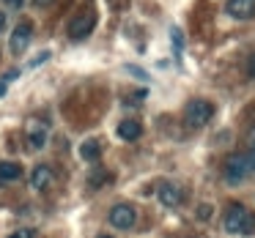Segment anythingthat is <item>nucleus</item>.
I'll list each match as a JSON object with an SVG mask.
<instances>
[{
	"label": "nucleus",
	"mask_w": 255,
	"mask_h": 238,
	"mask_svg": "<svg viewBox=\"0 0 255 238\" xmlns=\"http://www.w3.org/2000/svg\"><path fill=\"white\" fill-rule=\"evenodd\" d=\"M222 225H225V230L231 233V236H253L255 230V216L250 214L244 205L233 203L225 208V219H222Z\"/></svg>",
	"instance_id": "f257e3e1"
},
{
	"label": "nucleus",
	"mask_w": 255,
	"mask_h": 238,
	"mask_svg": "<svg viewBox=\"0 0 255 238\" xmlns=\"http://www.w3.org/2000/svg\"><path fill=\"white\" fill-rule=\"evenodd\" d=\"M253 172H255V159L253 156L250 154H233V156H228L222 175H225V181L231 183V186H236V183L247 181Z\"/></svg>",
	"instance_id": "f03ea898"
},
{
	"label": "nucleus",
	"mask_w": 255,
	"mask_h": 238,
	"mask_svg": "<svg viewBox=\"0 0 255 238\" xmlns=\"http://www.w3.org/2000/svg\"><path fill=\"white\" fill-rule=\"evenodd\" d=\"M211 115H214V104L206 101V99H192L187 107H184V123H187L189 129L206 126V123L211 121Z\"/></svg>",
	"instance_id": "7ed1b4c3"
},
{
	"label": "nucleus",
	"mask_w": 255,
	"mask_h": 238,
	"mask_svg": "<svg viewBox=\"0 0 255 238\" xmlns=\"http://www.w3.org/2000/svg\"><path fill=\"white\" fill-rule=\"evenodd\" d=\"M94 28H96V11L85 8V11L74 14L72 22H69V39H72V41H83V39H88V36L94 33Z\"/></svg>",
	"instance_id": "20e7f679"
},
{
	"label": "nucleus",
	"mask_w": 255,
	"mask_h": 238,
	"mask_svg": "<svg viewBox=\"0 0 255 238\" xmlns=\"http://www.w3.org/2000/svg\"><path fill=\"white\" fill-rule=\"evenodd\" d=\"M30 41H33V25H30L28 19H22V22L14 25L11 39H8V47H11L14 55H22V52L30 47Z\"/></svg>",
	"instance_id": "39448f33"
},
{
	"label": "nucleus",
	"mask_w": 255,
	"mask_h": 238,
	"mask_svg": "<svg viewBox=\"0 0 255 238\" xmlns=\"http://www.w3.org/2000/svg\"><path fill=\"white\" fill-rule=\"evenodd\" d=\"M107 222H110L113 227H118V230H129V227H134V222H137V211L127 203H118L110 208Z\"/></svg>",
	"instance_id": "423d86ee"
},
{
	"label": "nucleus",
	"mask_w": 255,
	"mask_h": 238,
	"mask_svg": "<svg viewBox=\"0 0 255 238\" xmlns=\"http://www.w3.org/2000/svg\"><path fill=\"white\" fill-rule=\"evenodd\" d=\"M156 197H159L162 205H167V208H176V205L184 200V192L176 186V183L165 181V183H159V192H156Z\"/></svg>",
	"instance_id": "0eeeda50"
},
{
	"label": "nucleus",
	"mask_w": 255,
	"mask_h": 238,
	"mask_svg": "<svg viewBox=\"0 0 255 238\" xmlns=\"http://www.w3.org/2000/svg\"><path fill=\"white\" fill-rule=\"evenodd\" d=\"M28 145H30V151H41L47 145V126L41 121H30L28 123Z\"/></svg>",
	"instance_id": "6e6552de"
},
{
	"label": "nucleus",
	"mask_w": 255,
	"mask_h": 238,
	"mask_svg": "<svg viewBox=\"0 0 255 238\" xmlns=\"http://www.w3.org/2000/svg\"><path fill=\"white\" fill-rule=\"evenodd\" d=\"M50 186H52V167H47V164L33 167V172H30V189L44 192V189H50Z\"/></svg>",
	"instance_id": "1a4fd4ad"
},
{
	"label": "nucleus",
	"mask_w": 255,
	"mask_h": 238,
	"mask_svg": "<svg viewBox=\"0 0 255 238\" xmlns=\"http://www.w3.org/2000/svg\"><path fill=\"white\" fill-rule=\"evenodd\" d=\"M228 14L236 19H250L255 14V0H228Z\"/></svg>",
	"instance_id": "9d476101"
},
{
	"label": "nucleus",
	"mask_w": 255,
	"mask_h": 238,
	"mask_svg": "<svg viewBox=\"0 0 255 238\" xmlns=\"http://www.w3.org/2000/svg\"><path fill=\"white\" fill-rule=\"evenodd\" d=\"M19 178H22V167L17 161H0V186H8Z\"/></svg>",
	"instance_id": "9b49d317"
},
{
	"label": "nucleus",
	"mask_w": 255,
	"mask_h": 238,
	"mask_svg": "<svg viewBox=\"0 0 255 238\" xmlns=\"http://www.w3.org/2000/svg\"><path fill=\"white\" fill-rule=\"evenodd\" d=\"M116 134L121 140H127V143H134V140L143 134V126H140L137 121H121V123H118V129H116Z\"/></svg>",
	"instance_id": "f8f14e48"
},
{
	"label": "nucleus",
	"mask_w": 255,
	"mask_h": 238,
	"mask_svg": "<svg viewBox=\"0 0 255 238\" xmlns=\"http://www.w3.org/2000/svg\"><path fill=\"white\" fill-rule=\"evenodd\" d=\"M102 154V145L96 143V140H85L83 145H80V156H83L85 161H96Z\"/></svg>",
	"instance_id": "ddd939ff"
},
{
	"label": "nucleus",
	"mask_w": 255,
	"mask_h": 238,
	"mask_svg": "<svg viewBox=\"0 0 255 238\" xmlns=\"http://www.w3.org/2000/svg\"><path fill=\"white\" fill-rule=\"evenodd\" d=\"M8 238H33V230H17L14 236H8Z\"/></svg>",
	"instance_id": "4468645a"
},
{
	"label": "nucleus",
	"mask_w": 255,
	"mask_h": 238,
	"mask_svg": "<svg viewBox=\"0 0 255 238\" xmlns=\"http://www.w3.org/2000/svg\"><path fill=\"white\" fill-rule=\"evenodd\" d=\"M3 3H8L11 8H22L25 6V0H3Z\"/></svg>",
	"instance_id": "2eb2a0df"
},
{
	"label": "nucleus",
	"mask_w": 255,
	"mask_h": 238,
	"mask_svg": "<svg viewBox=\"0 0 255 238\" xmlns=\"http://www.w3.org/2000/svg\"><path fill=\"white\" fill-rule=\"evenodd\" d=\"M247 154H250V156H253V159H255V132L250 134V151H247Z\"/></svg>",
	"instance_id": "dca6fc26"
},
{
	"label": "nucleus",
	"mask_w": 255,
	"mask_h": 238,
	"mask_svg": "<svg viewBox=\"0 0 255 238\" xmlns=\"http://www.w3.org/2000/svg\"><path fill=\"white\" fill-rule=\"evenodd\" d=\"M200 219H209V216H211V208H209V205H203V208H200Z\"/></svg>",
	"instance_id": "f3484780"
},
{
	"label": "nucleus",
	"mask_w": 255,
	"mask_h": 238,
	"mask_svg": "<svg viewBox=\"0 0 255 238\" xmlns=\"http://www.w3.org/2000/svg\"><path fill=\"white\" fill-rule=\"evenodd\" d=\"M50 3H52V0H33V6H41V8L50 6Z\"/></svg>",
	"instance_id": "a211bd4d"
},
{
	"label": "nucleus",
	"mask_w": 255,
	"mask_h": 238,
	"mask_svg": "<svg viewBox=\"0 0 255 238\" xmlns=\"http://www.w3.org/2000/svg\"><path fill=\"white\" fill-rule=\"evenodd\" d=\"M3 28H6V14L0 11V33H3Z\"/></svg>",
	"instance_id": "6ab92c4d"
},
{
	"label": "nucleus",
	"mask_w": 255,
	"mask_h": 238,
	"mask_svg": "<svg viewBox=\"0 0 255 238\" xmlns=\"http://www.w3.org/2000/svg\"><path fill=\"white\" fill-rule=\"evenodd\" d=\"M250 77H255V55H253V69H250Z\"/></svg>",
	"instance_id": "aec40b11"
},
{
	"label": "nucleus",
	"mask_w": 255,
	"mask_h": 238,
	"mask_svg": "<svg viewBox=\"0 0 255 238\" xmlns=\"http://www.w3.org/2000/svg\"><path fill=\"white\" fill-rule=\"evenodd\" d=\"M99 238H110V236H99Z\"/></svg>",
	"instance_id": "412c9836"
}]
</instances>
